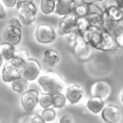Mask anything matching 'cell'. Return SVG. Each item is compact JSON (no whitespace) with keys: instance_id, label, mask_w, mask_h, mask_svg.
<instances>
[{"instance_id":"cell-10","label":"cell","mask_w":123,"mask_h":123,"mask_svg":"<svg viewBox=\"0 0 123 123\" xmlns=\"http://www.w3.org/2000/svg\"><path fill=\"white\" fill-rule=\"evenodd\" d=\"M78 31L77 30V16L74 13L62 16L58 24V34L64 37L65 35Z\"/></svg>"},{"instance_id":"cell-12","label":"cell","mask_w":123,"mask_h":123,"mask_svg":"<svg viewBox=\"0 0 123 123\" xmlns=\"http://www.w3.org/2000/svg\"><path fill=\"white\" fill-rule=\"evenodd\" d=\"M112 91L111 86L106 81H97L91 85L90 94L91 96H98L105 101L111 96Z\"/></svg>"},{"instance_id":"cell-17","label":"cell","mask_w":123,"mask_h":123,"mask_svg":"<svg viewBox=\"0 0 123 123\" xmlns=\"http://www.w3.org/2000/svg\"><path fill=\"white\" fill-rule=\"evenodd\" d=\"M14 46L15 45H13L8 41H5V40H4V42L0 43V54L5 59L6 62L11 60L14 56V53L16 50Z\"/></svg>"},{"instance_id":"cell-3","label":"cell","mask_w":123,"mask_h":123,"mask_svg":"<svg viewBox=\"0 0 123 123\" xmlns=\"http://www.w3.org/2000/svg\"><path fill=\"white\" fill-rule=\"evenodd\" d=\"M24 61L12 57L11 60L7 61L5 64L2 67L1 71V79L6 84H11L13 80L21 76L22 72V66H23Z\"/></svg>"},{"instance_id":"cell-38","label":"cell","mask_w":123,"mask_h":123,"mask_svg":"<svg viewBox=\"0 0 123 123\" xmlns=\"http://www.w3.org/2000/svg\"><path fill=\"white\" fill-rule=\"evenodd\" d=\"M28 2H34V0H18L17 5H19V4H23V3H28ZM17 5H16V6H17Z\"/></svg>"},{"instance_id":"cell-25","label":"cell","mask_w":123,"mask_h":123,"mask_svg":"<svg viewBox=\"0 0 123 123\" xmlns=\"http://www.w3.org/2000/svg\"><path fill=\"white\" fill-rule=\"evenodd\" d=\"M74 14L77 17H82V16H86L88 14V6L77 1L76 8L74 10Z\"/></svg>"},{"instance_id":"cell-37","label":"cell","mask_w":123,"mask_h":123,"mask_svg":"<svg viewBox=\"0 0 123 123\" xmlns=\"http://www.w3.org/2000/svg\"><path fill=\"white\" fill-rule=\"evenodd\" d=\"M118 97H119V101H120V103L123 105V88H122L121 91L119 92V96H118Z\"/></svg>"},{"instance_id":"cell-7","label":"cell","mask_w":123,"mask_h":123,"mask_svg":"<svg viewBox=\"0 0 123 123\" xmlns=\"http://www.w3.org/2000/svg\"><path fill=\"white\" fill-rule=\"evenodd\" d=\"M69 46H70L71 50L73 51V53L75 54V56L79 60L86 61L87 59L90 58L92 47L85 40V38L83 37V36L81 34H79V36L77 37L75 41Z\"/></svg>"},{"instance_id":"cell-16","label":"cell","mask_w":123,"mask_h":123,"mask_svg":"<svg viewBox=\"0 0 123 123\" xmlns=\"http://www.w3.org/2000/svg\"><path fill=\"white\" fill-rule=\"evenodd\" d=\"M42 61L49 66H54L60 62V55L54 49H47L42 54Z\"/></svg>"},{"instance_id":"cell-5","label":"cell","mask_w":123,"mask_h":123,"mask_svg":"<svg viewBox=\"0 0 123 123\" xmlns=\"http://www.w3.org/2000/svg\"><path fill=\"white\" fill-rule=\"evenodd\" d=\"M35 38L40 44H51L57 38V32L52 25L39 23L35 30Z\"/></svg>"},{"instance_id":"cell-21","label":"cell","mask_w":123,"mask_h":123,"mask_svg":"<svg viewBox=\"0 0 123 123\" xmlns=\"http://www.w3.org/2000/svg\"><path fill=\"white\" fill-rule=\"evenodd\" d=\"M38 105L41 109H47L53 106V95L50 93H42L39 94Z\"/></svg>"},{"instance_id":"cell-2","label":"cell","mask_w":123,"mask_h":123,"mask_svg":"<svg viewBox=\"0 0 123 123\" xmlns=\"http://www.w3.org/2000/svg\"><path fill=\"white\" fill-rule=\"evenodd\" d=\"M37 81L44 92L52 95L61 93L64 89L65 86L63 78L54 71H46L41 73Z\"/></svg>"},{"instance_id":"cell-22","label":"cell","mask_w":123,"mask_h":123,"mask_svg":"<svg viewBox=\"0 0 123 123\" xmlns=\"http://www.w3.org/2000/svg\"><path fill=\"white\" fill-rule=\"evenodd\" d=\"M89 25L96 26L103 29V14L99 13H88L86 15Z\"/></svg>"},{"instance_id":"cell-39","label":"cell","mask_w":123,"mask_h":123,"mask_svg":"<svg viewBox=\"0 0 123 123\" xmlns=\"http://www.w3.org/2000/svg\"><path fill=\"white\" fill-rule=\"evenodd\" d=\"M120 7L123 9V0H121V1H120Z\"/></svg>"},{"instance_id":"cell-31","label":"cell","mask_w":123,"mask_h":123,"mask_svg":"<svg viewBox=\"0 0 123 123\" xmlns=\"http://www.w3.org/2000/svg\"><path fill=\"white\" fill-rule=\"evenodd\" d=\"M0 2H1L6 8L12 9V8H15V7H16L18 0H0Z\"/></svg>"},{"instance_id":"cell-30","label":"cell","mask_w":123,"mask_h":123,"mask_svg":"<svg viewBox=\"0 0 123 123\" xmlns=\"http://www.w3.org/2000/svg\"><path fill=\"white\" fill-rule=\"evenodd\" d=\"M114 39H115V42H116L117 46L123 48V29L120 30V31L115 35Z\"/></svg>"},{"instance_id":"cell-20","label":"cell","mask_w":123,"mask_h":123,"mask_svg":"<svg viewBox=\"0 0 123 123\" xmlns=\"http://www.w3.org/2000/svg\"><path fill=\"white\" fill-rule=\"evenodd\" d=\"M56 3L55 0H41L39 3V10L43 14H52L55 12Z\"/></svg>"},{"instance_id":"cell-19","label":"cell","mask_w":123,"mask_h":123,"mask_svg":"<svg viewBox=\"0 0 123 123\" xmlns=\"http://www.w3.org/2000/svg\"><path fill=\"white\" fill-rule=\"evenodd\" d=\"M106 15L113 21H121L123 19V9L120 6H113L105 11Z\"/></svg>"},{"instance_id":"cell-33","label":"cell","mask_w":123,"mask_h":123,"mask_svg":"<svg viewBox=\"0 0 123 123\" xmlns=\"http://www.w3.org/2000/svg\"><path fill=\"white\" fill-rule=\"evenodd\" d=\"M59 123H72V119L68 114H64L60 118Z\"/></svg>"},{"instance_id":"cell-35","label":"cell","mask_w":123,"mask_h":123,"mask_svg":"<svg viewBox=\"0 0 123 123\" xmlns=\"http://www.w3.org/2000/svg\"><path fill=\"white\" fill-rule=\"evenodd\" d=\"M77 1H79V2H81V3H84V4H86V5H89V4L95 3V2H97V1H99V0H77Z\"/></svg>"},{"instance_id":"cell-32","label":"cell","mask_w":123,"mask_h":123,"mask_svg":"<svg viewBox=\"0 0 123 123\" xmlns=\"http://www.w3.org/2000/svg\"><path fill=\"white\" fill-rule=\"evenodd\" d=\"M30 123H46L45 120L42 118L41 115H38V114H35L32 116L31 120H30Z\"/></svg>"},{"instance_id":"cell-36","label":"cell","mask_w":123,"mask_h":123,"mask_svg":"<svg viewBox=\"0 0 123 123\" xmlns=\"http://www.w3.org/2000/svg\"><path fill=\"white\" fill-rule=\"evenodd\" d=\"M5 62H6V61H5V59L2 57V55L0 54V69L3 67V65L5 64Z\"/></svg>"},{"instance_id":"cell-9","label":"cell","mask_w":123,"mask_h":123,"mask_svg":"<svg viewBox=\"0 0 123 123\" xmlns=\"http://www.w3.org/2000/svg\"><path fill=\"white\" fill-rule=\"evenodd\" d=\"M100 116L105 123H117L122 118V111L116 105L108 104L100 112Z\"/></svg>"},{"instance_id":"cell-29","label":"cell","mask_w":123,"mask_h":123,"mask_svg":"<svg viewBox=\"0 0 123 123\" xmlns=\"http://www.w3.org/2000/svg\"><path fill=\"white\" fill-rule=\"evenodd\" d=\"M6 25H10V26H13V27H16V28H20L21 29V27H22L23 24L20 21V19L18 18V16H16V17H12L11 19H9Z\"/></svg>"},{"instance_id":"cell-24","label":"cell","mask_w":123,"mask_h":123,"mask_svg":"<svg viewBox=\"0 0 123 123\" xmlns=\"http://www.w3.org/2000/svg\"><path fill=\"white\" fill-rule=\"evenodd\" d=\"M42 118L45 120L46 123H51L53 122L56 117H57V114H56V111L54 109H52L51 107L50 108H47V109H43L41 114Z\"/></svg>"},{"instance_id":"cell-11","label":"cell","mask_w":123,"mask_h":123,"mask_svg":"<svg viewBox=\"0 0 123 123\" xmlns=\"http://www.w3.org/2000/svg\"><path fill=\"white\" fill-rule=\"evenodd\" d=\"M64 95L71 105H76L80 103L84 97V88L79 84L71 83L66 86Z\"/></svg>"},{"instance_id":"cell-6","label":"cell","mask_w":123,"mask_h":123,"mask_svg":"<svg viewBox=\"0 0 123 123\" xmlns=\"http://www.w3.org/2000/svg\"><path fill=\"white\" fill-rule=\"evenodd\" d=\"M40 74H41V65L37 60L29 58L27 61L24 62L21 72V76L23 78H25L29 82H32L37 80Z\"/></svg>"},{"instance_id":"cell-4","label":"cell","mask_w":123,"mask_h":123,"mask_svg":"<svg viewBox=\"0 0 123 123\" xmlns=\"http://www.w3.org/2000/svg\"><path fill=\"white\" fill-rule=\"evenodd\" d=\"M15 9L17 11V16L23 25L30 26L36 21L37 7L35 2L19 4L15 7Z\"/></svg>"},{"instance_id":"cell-27","label":"cell","mask_w":123,"mask_h":123,"mask_svg":"<svg viewBox=\"0 0 123 123\" xmlns=\"http://www.w3.org/2000/svg\"><path fill=\"white\" fill-rule=\"evenodd\" d=\"M14 57L22 60V61H27L29 59V53L26 49L24 48H19V49H16L15 50V53H14Z\"/></svg>"},{"instance_id":"cell-28","label":"cell","mask_w":123,"mask_h":123,"mask_svg":"<svg viewBox=\"0 0 123 123\" xmlns=\"http://www.w3.org/2000/svg\"><path fill=\"white\" fill-rule=\"evenodd\" d=\"M100 2L105 8V10L113 6H120V0H100Z\"/></svg>"},{"instance_id":"cell-14","label":"cell","mask_w":123,"mask_h":123,"mask_svg":"<svg viewBox=\"0 0 123 123\" xmlns=\"http://www.w3.org/2000/svg\"><path fill=\"white\" fill-rule=\"evenodd\" d=\"M77 5V0H59L56 3L55 13L58 16H65L70 13H74V10Z\"/></svg>"},{"instance_id":"cell-18","label":"cell","mask_w":123,"mask_h":123,"mask_svg":"<svg viewBox=\"0 0 123 123\" xmlns=\"http://www.w3.org/2000/svg\"><path fill=\"white\" fill-rule=\"evenodd\" d=\"M28 86H29V81L23 78L22 76L16 78L11 83L12 89L16 93H23L28 89Z\"/></svg>"},{"instance_id":"cell-26","label":"cell","mask_w":123,"mask_h":123,"mask_svg":"<svg viewBox=\"0 0 123 123\" xmlns=\"http://www.w3.org/2000/svg\"><path fill=\"white\" fill-rule=\"evenodd\" d=\"M89 26L90 25H89V22L86 16L77 17V30L81 35H83Z\"/></svg>"},{"instance_id":"cell-1","label":"cell","mask_w":123,"mask_h":123,"mask_svg":"<svg viewBox=\"0 0 123 123\" xmlns=\"http://www.w3.org/2000/svg\"><path fill=\"white\" fill-rule=\"evenodd\" d=\"M82 36L85 40L96 50L108 52L118 48L114 37L102 28L90 25Z\"/></svg>"},{"instance_id":"cell-8","label":"cell","mask_w":123,"mask_h":123,"mask_svg":"<svg viewBox=\"0 0 123 123\" xmlns=\"http://www.w3.org/2000/svg\"><path fill=\"white\" fill-rule=\"evenodd\" d=\"M38 100H39V93L36 89H27L26 91L21 93V97H20L21 106L28 112L33 111L37 108V106L38 105Z\"/></svg>"},{"instance_id":"cell-34","label":"cell","mask_w":123,"mask_h":123,"mask_svg":"<svg viewBox=\"0 0 123 123\" xmlns=\"http://www.w3.org/2000/svg\"><path fill=\"white\" fill-rule=\"evenodd\" d=\"M5 6L0 2V20L1 19H4L5 17H6V10H5Z\"/></svg>"},{"instance_id":"cell-15","label":"cell","mask_w":123,"mask_h":123,"mask_svg":"<svg viewBox=\"0 0 123 123\" xmlns=\"http://www.w3.org/2000/svg\"><path fill=\"white\" fill-rule=\"evenodd\" d=\"M86 106V109L88 110V111H90L91 113L97 114L102 111V110L104 109L106 104H105V100L102 99L101 97L91 96L90 98L87 99Z\"/></svg>"},{"instance_id":"cell-40","label":"cell","mask_w":123,"mask_h":123,"mask_svg":"<svg viewBox=\"0 0 123 123\" xmlns=\"http://www.w3.org/2000/svg\"><path fill=\"white\" fill-rule=\"evenodd\" d=\"M55 1H56V2H58V1H59V0H55Z\"/></svg>"},{"instance_id":"cell-13","label":"cell","mask_w":123,"mask_h":123,"mask_svg":"<svg viewBox=\"0 0 123 123\" xmlns=\"http://www.w3.org/2000/svg\"><path fill=\"white\" fill-rule=\"evenodd\" d=\"M2 37L5 41H8L13 45H17L22 39V32L20 28L6 25L3 29Z\"/></svg>"},{"instance_id":"cell-23","label":"cell","mask_w":123,"mask_h":123,"mask_svg":"<svg viewBox=\"0 0 123 123\" xmlns=\"http://www.w3.org/2000/svg\"><path fill=\"white\" fill-rule=\"evenodd\" d=\"M67 99L65 97L64 94L61 93H57L53 95V108L55 109H62L65 105H66Z\"/></svg>"}]
</instances>
